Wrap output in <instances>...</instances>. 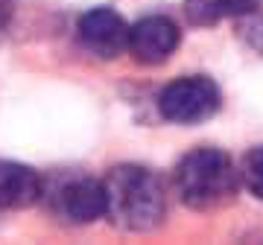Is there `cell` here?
<instances>
[{
	"mask_svg": "<svg viewBox=\"0 0 263 245\" xmlns=\"http://www.w3.org/2000/svg\"><path fill=\"white\" fill-rule=\"evenodd\" d=\"M103 184L105 216L120 231L143 234V231H152L161 225L167 201H164V187L155 178V172H149L146 167L123 164L105 175Z\"/></svg>",
	"mask_w": 263,
	"mask_h": 245,
	"instance_id": "6da1fadb",
	"label": "cell"
},
{
	"mask_svg": "<svg viewBox=\"0 0 263 245\" xmlns=\"http://www.w3.org/2000/svg\"><path fill=\"white\" fill-rule=\"evenodd\" d=\"M176 190H179L181 201L193 210L222 208L237 193L234 164L216 146H199L179 160Z\"/></svg>",
	"mask_w": 263,
	"mask_h": 245,
	"instance_id": "7a4b0ae2",
	"label": "cell"
},
{
	"mask_svg": "<svg viewBox=\"0 0 263 245\" xmlns=\"http://www.w3.org/2000/svg\"><path fill=\"white\" fill-rule=\"evenodd\" d=\"M158 111L164 120L181 126L202 122L219 111V88L208 76H181L161 91Z\"/></svg>",
	"mask_w": 263,
	"mask_h": 245,
	"instance_id": "3957f363",
	"label": "cell"
},
{
	"mask_svg": "<svg viewBox=\"0 0 263 245\" xmlns=\"http://www.w3.org/2000/svg\"><path fill=\"white\" fill-rule=\"evenodd\" d=\"M53 208L67 222L88 225V222L105 216V184L97 178H88V175H73L56 190Z\"/></svg>",
	"mask_w": 263,
	"mask_h": 245,
	"instance_id": "277c9868",
	"label": "cell"
},
{
	"mask_svg": "<svg viewBox=\"0 0 263 245\" xmlns=\"http://www.w3.org/2000/svg\"><path fill=\"white\" fill-rule=\"evenodd\" d=\"M129 24L105 6H97L79 18V41L100 58H117L123 50H129Z\"/></svg>",
	"mask_w": 263,
	"mask_h": 245,
	"instance_id": "5b68a950",
	"label": "cell"
},
{
	"mask_svg": "<svg viewBox=\"0 0 263 245\" xmlns=\"http://www.w3.org/2000/svg\"><path fill=\"white\" fill-rule=\"evenodd\" d=\"M179 27L164 15H149L141 18L129 32V53L141 65H161L167 62L176 47H179Z\"/></svg>",
	"mask_w": 263,
	"mask_h": 245,
	"instance_id": "8992f818",
	"label": "cell"
},
{
	"mask_svg": "<svg viewBox=\"0 0 263 245\" xmlns=\"http://www.w3.org/2000/svg\"><path fill=\"white\" fill-rule=\"evenodd\" d=\"M41 198L38 172L18 160H0V210H24Z\"/></svg>",
	"mask_w": 263,
	"mask_h": 245,
	"instance_id": "52a82bcc",
	"label": "cell"
},
{
	"mask_svg": "<svg viewBox=\"0 0 263 245\" xmlns=\"http://www.w3.org/2000/svg\"><path fill=\"white\" fill-rule=\"evenodd\" d=\"M257 6V0H184V15L196 27H211L226 18H240Z\"/></svg>",
	"mask_w": 263,
	"mask_h": 245,
	"instance_id": "ba28073f",
	"label": "cell"
},
{
	"mask_svg": "<svg viewBox=\"0 0 263 245\" xmlns=\"http://www.w3.org/2000/svg\"><path fill=\"white\" fill-rule=\"evenodd\" d=\"M237 21V35L249 50L263 56V0H257V6H252L249 12H243Z\"/></svg>",
	"mask_w": 263,
	"mask_h": 245,
	"instance_id": "9c48e42d",
	"label": "cell"
},
{
	"mask_svg": "<svg viewBox=\"0 0 263 245\" xmlns=\"http://www.w3.org/2000/svg\"><path fill=\"white\" fill-rule=\"evenodd\" d=\"M240 175H243L246 190H249L254 198H260L263 201V146H254V149L243 158V170H240Z\"/></svg>",
	"mask_w": 263,
	"mask_h": 245,
	"instance_id": "30bf717a",
	"label": "cell"
},
{
	"mask_svg": "<svg viewBox=\"0 0 263 245\" xmlns=\"http://www.w3.org/2000/svg\"><path fill=\"white\" fill-rule=\"evenodd\" d=\"M12 12H15V0H0V29L9 24Z\"/></svg>",
	"mask_w": 263,
	"mask_h": 245,
	"instance_id": "8fae6325",
	"label": "cell"
}]
</instances>
